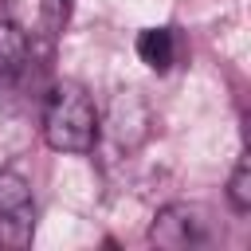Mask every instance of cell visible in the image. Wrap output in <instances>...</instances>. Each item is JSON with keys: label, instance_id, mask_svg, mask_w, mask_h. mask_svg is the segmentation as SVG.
Masks as SVG:
<instances>
[{"label": "cell", "instance_id": "3957f363", "mask_svg": "<svg viewBox=\"0 0 251 251\" xmlns=\"http://www.w3.org/2000/svg\"><path fill=\"white\" fill-rule=\"evenodd\" d=\"M35 227V196L31 184L16 169H0V239L27 243Z\"/></svg>", "mask_w": 251, "mask_h": 251}, {"label": "cell", "instance_id": "52a82bcc", "mask_svg": "<svg viewBox=\"0 0 251 251\" xmlns=\"http://www.w3.org/2000/svg\"><path fill=\"white\" fill-rule=\"evenodd\" d=\"M227 200H231V208L239 216L251 212V165H247V157H239V165H235V173L227 180Z\"/></svg>", "mask_w": 251, "mask_h": 251}, {"label": "cell", "instance_id": "7a4b0ae2", "mask_svg": "<svg viewBox=\"0 0 251 251\" xmlns=\"http://www.w3.org/2000/svg\"><path fill=\"white\" fill-rule=\"evenodd\" d=\"M149 239L157 247H169V251H196V247H208L216 239V220L200 204L176 200V204H165L157 212Z\"/></svg>", "mask_w": 251, "mask_h": 251}, {"label": "cell", "instance_id": "ba28073f", "mask_svg": "<svg viewBox=\"0 0 251 251\" xmlns=\"http://www.w3.org/2000/svg\"><path fill=\"white\" fill-rule=\"evenodd\" d=\"M71 4H75V0H43V20H47V27H63L67 16H71Z\"/></svg>", "mask_w": 251, "mask_h": 251}, {"label": "cell", "instance_id": "5b68a950", "mask_svg": "<svg viewBox=\"0 0 251 251\" xmlns=\"http://www.w3.org/2000/svg\"><path fill=\"white\" fill-rule=\"evenodd\" d=\"M137 59L153 71H169L173 59H176V39L169 27H145L137 35Z\"/></svg>", "mask_w": 251, "mask_h": 251}, {"label": "cell", "instance_id": "277c9868", "mask_svg": "<svg viewBox=\"0 0 251 251\" xmlns=\"http://www.w3.org/2000/svg\"><path fill=\"white\" fill-rule=\"evenodd\" d=\"M110 133L126 149H133V145L145 141V133H149V110H145V102L133 90H122L114 98V106H110Z\"/></svg>", "mask_w": 251, "mask_h": 251}, {"label": "cell", "instance_id": "8992f818", "mask_svg": "<svg viewBox=\"0 0 251 251\" xmlns=\"http://www.w3.org/2000/svg\"><path fill=\"white\" fill-rule=\"evenodd\" d=\"M24 67H27V35L12 20H0V82L16 78Z\"/></svg>", "mask_w": 251, "mask_h": 251}, {"label": "cell", "instance_id": "6da1fadb", "mask_svg": "<svg viewBox=\"0 0 251 251\" xmlns=\"http://www.w3.org/2000/svg\"><path fill=\"white\" fill-rule=\"evenodd\" d=\"M98 137V110L78 82H59L43 110V141L59 153H90Z\"/></svg>", "mask_w": 251, "mask_h": 251}]
</instances>
